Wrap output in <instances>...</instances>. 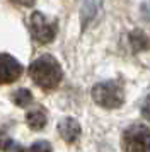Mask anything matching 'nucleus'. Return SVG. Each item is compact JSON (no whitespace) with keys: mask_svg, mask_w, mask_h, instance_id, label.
Wrapping results in <instances>:
<instances>
[{"mask_svg":"<svg viewBox=\"0 0 150 152\" xmlns=\"http://www.w3.org/2000/svg\"><path fill=\"white\" fill-rule=\"evenodd\" d=\"M101 5V0H84L82 4V28H87V24L95 17Z\"/></svg>","mask_w":150,"mask_h":152,"instance_id":"7","label":"nucleus"},{"mask_svg":"<svg viewBox=\"0 0 150 152\" xmlns=\"http://www.w3.org/2000/svg\"><path fill=\"white\" fill-rule=\"evenodd\" d=\"M31 33L38 43L46 45V43L53 41L55 34H56V22L50 21L41 12H34L31 15Z\"/></svg>","mask_w":150,"mask_h":152,"instance_id":"4","label":"nucleus"},{"mask_svg":"<svg viewBox=\"0 0 150 152\" xmlns=\"http://www.w3.org/2000/svg\"><path fill=\"white\" fill-rule=\"evenodd\" d=\"M61 67L53 56L43 55L29 65V77L43 89H55L61 80Z\"/></svg>","mask_w":150,"mask_h":152,"instance_id":"1","label":"nucleus"},{"mask_svg":"<svg viewBox=\"0 0 150 152\" xmlns=\"http://www.w3.org/2000/svg\"><path fill=\"white\" fill-rule=\"evenodd\" d=\"M29 152H51V145L46 140H38L29 147Z\"/></svg>","mask_w":150,"mask_h":152,"instance_id":"11","label":"nucleus"},{"mask_svg":"<svg viewBox=\"0 0 150 152\" xmlns=\"http://www.w3.org/2000/svg\"><path fill=\"white\" fill-rule=\"evenodd\" d=\"M12 2L19 4V5H26V7H29V5H33L34 4V0H12Z\"/></svg>","mask_w":150,"mask_h":152,"instance_id":"13","label":"nucleus"},{"mask_svg":"<svg viewBox=\"0 0 150 152\" xmlns=\"http://www.w3.org/2000/svg\"><path fill=\"white\" fill-rule=\"evenodd\" d=\"M26 121L29 125V128H33V130H43L46 126V115L39 108H36V110L27 111Z\"/></svg>","mask_w":150,"mask_h":152,"instance_id":"8","label":"nucleus"},{"mask_svg":"<svg viewBox=\"0 0 150 152\" xmlns=\"http://www.w3.org/2000/svg\"><path fill=\"white\" fill-rule=\"evenodd\" d=\"M92 97L94 101L102 108H108V110H114V108H119L125 101V92H123V87L118 82H101L94 86L92 89Z\"/></svg>","mask_w":150,"mask_h":152,"instance_id":"2","label":"nucleus"},{"mask_svg":"<svg viewBox=\"0 0 150 152\" xmlns=\"http://www.w3.org/2000/svg\"><path fill=\"white\" fill-rule=\"evenodd\" d=\"M125 152H150V128L145 125H133L123 133Z\"/></svg>","mask_w":150,"mask_h":152,"instance_id":"3","label":"nucleus"},{"mask_svg":"<svg viewBox=\"0 0 150 152\" xmlns=\"http://www.w3.org/2000/svg\"><path fill=\"white\" fill-rule=\"evenodd\" d=\"M12 101L20 108H26L27 104L33 101V94H31L29 89H19L12 94Z\"/></svg>","mask_w":150,"mask_h":152,"instance_id":"10","label":"nucleus"},{"mask_svg":"<svg viewBox=\"0 0 150 152\" xmlns=\"http://www.w3.org/2000/svg\"><path fill=\"white\" fill-rule=\"evenodd\" d=\"M20 74H22V65L14 56L0 53V84L14 82L20 77Z\"/></svg>","mask_w":150,"mask_h":152,"instance_id":"5","label":"nucleus"},{"mask_svg":"<svg viewBox=\"0 0 150 152\" xmlns=\"http://www.w3.org/2000/svg\"><path fill=\"white\" fill-rule=\"evenodd\" d=\"M130 41H131V45H133V48L136 50V51H142V50H147L150 46L149 43V38L143 34L142 31H133L131 34H130Z\"/></svg>","mask_w":150,"mask_h":152,"instance_id":"9","label":"nucleus"},{"mask_svg":"<svg viewBox=\"0 0 150 152\" xmlns=\"http://www.w3.org/2000/svg\"><path fill=\"white\" fill-rule=\"evenodd\" d=\"M142 115H143V118L147 120V121H150V96L143 101V104H142Z\"/></svg>","mask_w":150,"mask_h":152,"instance_id":"12","label":"nucleus"},{"mask_svg":"<svg viewBox=\"0 0 150 152\" xmlns=\"http://www.w3.org/2000/svg\"><path fill=\"white\" fill-rule=\"evenodd\" d=\"M58 132H60L61 138L68 142V144H72L75 142L79 135H80V125L77 123V120L74 118H67V120H63L60 125H58Z\"/></svg>","mask_w":150,"mask_h":152,"instance_id":"6","label":"nucleus"}]
</instances>
